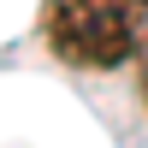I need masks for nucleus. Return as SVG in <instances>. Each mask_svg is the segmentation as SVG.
Returning a JSON list of instances; mask_svg holds the SVG:
<instances>
[{
	"mask_svg": "<svg viewBox=\"0 0 148 148\" xmlns=\"http://www.w3.org/2000/svg\"><path fill=\"white\" fill-rule=\"evenodd\" d=\"M142 0H53L42 18L47 47H53L65 65H125L130 53H142Z\"/></svg>",
	"mask_w": 148,
	"mask_h": 148,
	"instance_id": "f257e3e1",
	"label": "nucleus"
},
{
	"mask_svg": "<svg viewBox=\"0 0 148 148\" xmlns=\"http://www.w3.org/2000/svg\"><path fill=\"white\" fill-rule=\"evenodd\" d=\"M142 107H148V42H142Z\"/></svg>",
	"mask_w": 148,
	"mask_h": 148,
	"instance_id": "f03ea898",
	"label": "nucleus"
},
{
	"mask_svg": "<svg viewBox=\"0 0 148 148\" xmlns=\"http://www.w3.org/2000/svg\"><path fill=\"white\" fill-rule=\"evenodd\" d=\"M142 6H148V0H142Z\"/></svg>",
	"mask_w": 148,
	"mask_h": 148,
	"instance_id": "7ed1b4c3",
	"label": "nucleus"
}]
</instances>
